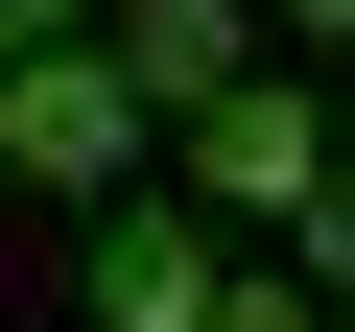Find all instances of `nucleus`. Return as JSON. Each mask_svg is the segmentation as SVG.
<instances>
[{"label":"nucleus","instance_id":"obj_1","mask_svg":"<svg viewBox=\"0 0 355 332\" xmlns=\"http://www.w3.org/2000/svg\"><path fill=\"white\" fill-rule=\"evenodd\" d=\"M0 166H48L71 214H119L142 166H166V119H142V95L95 72V48H0Z\"/></svg>","mask_w":355,"mask_h":332},{"label":"nucleus","instance_id":"obj_2","mask_svg":"<svg viewBox=\"0 0 355 332\" xmlns=\"http://www.w3.org/2000/svg\"><path fill=\"white\" fill-rule=\"evenodd\" d=\"M166 166H190L214 214H308V190H331V95H308V72H237V95L166 119Z\"/></svg>","mask_w":355,"mask_h":332},{"label":"nucleus","instance_id":"obj_3","mask_svg":"<svg viewBox=\"0 0 355 332\" xmlns=\"http://www.w3.org/2000/svg\"><path fill=\"white\" fill-rule=\"evenodd\" d=\"M95 72H119L142 119H190V95H237V72H261V24H237V0H119V48H95Z\"/></svg>","mask_w":355,"mask_h":332},{"label":"nucleus","instance_id":"obj_4","mask_svg":"<svg viewBox=\"0 0 355 332\" xmlns=\"http://www.w3.org/2000/svg\"><path fill=\"white\" fill-rule=\"evenodd\" d=\"M190 308H214V238L166 214V190H119L95 214V332H190Z\"/></svg>","mask_w":355,"mask_h":332},{"label":"nucleus","instance_id":"obj_5","mask_svg":"<svg viewBox=\"0 0 355 332\" xmlns=\"http://www.w3.org/2000/svg\"><path fill=\"white\" fill-rule=\"evenodd\" d=\"M190 332H308V285H284V261H214V308H190Z\"/></svg>","mask_w":355,"mask_h":332},{"label":"nucleus","instance_id":"obj_6","mask_svg":"<svg viewBox=\"0 0 355 332\" xmlns=\"http://www.w3.org/2000/svg\"><path fill=\"white\" fill-rule=\"evenodd\" d=\"M0 48H95V0H0Z\"/></svg>","mask_w":355,"mask_h":332},{"label":"nucleus","instance_id":"obj_7","mask_svg":"<svg viewBox=\"0 0 355 332\" xmlns=\"http://www.w3.org/2000/svg\"><path fill=\"white\" fill-rule=\"evenodd\" d=\"M237 24H284V72H308V48H331V24H355V0H237Z\"/></svg>","mask_w":355,"mask_h":332}]
</instances>
